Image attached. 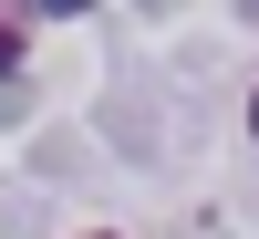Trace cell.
I'll return each mask as SVG.
<instances>
[{
	"instance_id": "obj_2",
	"label": "cell",
	"mask_w": 259,
	"mask_h": 239,
	"mask_svg": "<svg viewBox=\"0 0 259 239\" xmlns=\"http://www.w3.org/2000/svg\"><path fill=\"white\" fill-rule=\"evenodd\" d=\"M249 135H259V94H249Z\"/></svg>"
},
{
	"instance_id": "obj_1",
	"label": "cell",
	"mask_w": 259,
	"mask_h": 239,
	"mask_svg": "<svg viewBox=\"0 0 259 239\" xmlns=\"http://www.w3.org/2000/svg\"><path fill=\"white\" fill-rule=\"evenodd\" d=\"M21 42H31V31H21V21H0V73H21Z\"/></svg>"
},
{
	"instance_id": "obj_3",
	"label": "cell",
	"mask_w": 259,
	"mask_h": 239,
	"mask_svg": "<svg viewBox=\"0 0 259 239\" xmlns=\"http://www.w3.org/2000/svg\"><path fill=\"white\" fill-rule=\"evenodd\" d=\"M94 239H114V229H94Z\"/></svg>"
}]
</instances>
